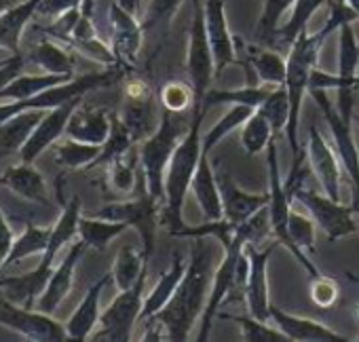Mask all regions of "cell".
Segmentation results:
<instances>
[{
    "label": "cell",
    "instance_id": "6da1fadb",
    "mask_svg": "<svg viewBox=\"0 0 359 342\" xmlns=\"http://www.w3.org/2000/svg\"><path fill=\"white\" fill-rule=\"evenodd\" d=\"M208 239L212 237H197L191 262L187 273L180 281L177 289L173 292L171 300L165 304L161 313H156L148 321H156L165 329V338L171 342L189 340L195 323L203 317L212 279H214V249L210 247Z\"/></svg>",
    "mask_w": 359,
    "mask_h": 342
},
{
    "label": "cell",
    "instance_id": "7a4b0ae2",
    "mask_svg": "<svg viewBox=\"0 0 359 342\" xmlns=\"http://www.w3.org/2000/svg\"><path fill=\"white\" fill-rule=\"evenodd\" d=\"M203 108H193L191 112V125L184 137L180 139L165 174V201H163V212L161 220L167 226V233L173 237L175 231L184 226L182 220V207L189 195V189L193 184L195 171L199 165V158L203 154V133L201 125L205 118Z\"/></svg>",
    "mask_w": 359,
    "mask_h": 342
},
{
    "label": "cell",
    "instance_id": "3957f363",
    "mask_svg": "<svg viewBox=\"0 0 359 342\" xmlns=\"http://www.w3.org/2000/svg\"><path fill=\"white\" fill-rule=\"evenodd\" d=\"M191 121L187 123L182 114H175L169 110L161 112L158 127L150 137H146L140 144V167H142V176H144V186L146 191L165 201V174H167V165L180 144V139L184 137L189 131Z\"/></svg>",
    "mask_w": 359,
    "mask_h": 342
},
{
    "label": "cell",
    "instance_id": "277c9868",
    "mask_svg": "<svg viewBox=\"0 0 359 342\" xmlns=\"http://www.w3.org/2000/svg\"><path fill=\"white\" fill-rule=\"evenodd\" d=\"M325 39H321L319 32L309 34L302 32L287 51V76H285V89L290 95V123L285 127V135L292 148L294 158L302 152L300 139H298V125H300V108L302 100L311 85V72L317 68V57L323 47Z\"/></svg>",
    "mask_w": 359,
    "mask_h": 342
},
{
    "label": "cell",
    "instance_id": "5b68a950",
    "mask_svg": "<svg viewBox=\"0 0 359 342\" xmlns=\"http://www.w3.org/2000/svg\"><path fill=\"white\" fill-rule=\"evenodd\" d=\"M266 169H269V222L271 233L279 245H283L298 262L300 266L311 275L317 277L321 271L311 262L306 252H302L290 237V214H292V197L285 191V180L281 178L279 169V152H277V137H273L266 146Z\"/></svg>",
    "mask_w": 359,
    "mask_h": 342
},
{
    "label": "cell",
    "instance_id": "8992f818",
    "mask_svg": "<svg viewBox=\"0 0 359 342\" xmlns=\"http://www.w3.org/2000/svg\"><path fill=\"white\" fill-rule=\"evenodd\" d=\"M121 70L118 66H112L104 72H93V74H85V76H79V78H72L68 83H62V85H55L47 91H41L39 95H32V97H26V100H15L13 104H0V123H5L22 112H28V110H51V108H57L74 97H83L87 91L95 89V87H102V85H108L114 81V76H118Z\"/></svg>",
    "mask_w": 359,
    "mask_h": 342
},
{
    "label": "cell",
    "instance_id": "52a82bcc",
    "mask_svg": "<svg viewBox=\"0 0 359 342\" xmlns=\"http://www.w3.org/2000/svg\"><path fill=\"white\" fill-rule=\"evenodd\" d=\"M248 239L243 233H235V239L231 241V245L224 247V258L218 264V268L214 271V279H212V287H210V296H208V304L201 317V329L197 340L205 342L210 338V329L214 325V319L218 317L220 308L224 302H233V300H241L239 296V287H237V266L239 260L245 252Z\"/></svg>",
    "mask_w": 359,
    "mask_h": 342
},
{
    "label": "cell",
    "instance_id": "ba28073f",
    "mask_svg": "<svg viewBox=\"0 0 359 342\" xmlns=\"http://www.w3.org/2000/svg\"><path fill=\"white\" fill-rule=\"evenodd\" d=\"M193 24L189 32V51H187V72L195 89V108H201L205 93L212 89L216 78V62L205 28V7L201 0H193Z\"/></svg>",
    "mask_w": 359,
    "mask_h": 342
},
{
    "label": "cell",
    "instance_id": "9c48e42d",
    "mask_svg": "<svg viewBox=\"0 0 359 342\" xmlns=\"http://www.w3.org/2000/svg\"><path fill=\"white\" fill-rule=\"evenodd\" d=\"M319 110L323 112V118L330 127L332 139H334V150L346 171L348 182H351V193H353V210L359 214V148L353 139V123H346L338 108L330 102L325 89H311L309 91Z\"/></svg>",
    "mask_w": 359,
    "mask_h": 342
},
{
    "label": "cell",
    "instance_id": "30bf717a",
    "mask_svg": "<svg viewBox=\"0 0 359 342\" xmlns=\"http://www.w3.org/2000/svg\"><path fill=\"white\" fill-rule=\"evenodd\" d=\"M161 212H163V201L152 197L148 191H144L142 197L133 201H125V203H110L102 207L95 216L133 226L142 237V249L150 262L154 254V243H156V228L158 224H163Z\"/></svg>",
    "mask_w": 359,
    "mask_h": 342
},
{
    "label": "cell",
    "instance_id": "8fae6325",
    "mask_svg": "<svg viewBox=\"0 0 359 342\" xmlns=\"http://www.w3.org/2000/svg\"><path fill=\"white\" fill-rule=\"evenodd\" d=\"M294 199L302 203V207L311 214V218L323 231L327 241H338L357 233V212L353 210V205L346 207L338 199H332L325 193H317L304 186L294 193Z\"/></svg>",
    "mask_w": 359,
    "mask_h": 342
},
{
    "label": "cell",
    "instance_id": "7c38bea8",
    "mask_svg": "<svg viewBox=\"0 0 359 342\" xmlns=\"http://www.w3.org/2000/svg\"><path fill=\"white\" fill-rule=\"evenodd\" d=\"M144 281L142 277L133 287L118 292V296L110 302V306L100 315V329L91 334L93 340L108 342H127L131 340V331L142 317L144 308Z\"/></svg>",
    "mask_w": 359,
    "mask_h": 342
},
{
    "label": "cell",
    "instance_id": "4fadbf2b",
    "mask_svg": "<svg viewBox=\"0 0 359 342\" xmlns=\"http://www.w3.org/2000/svg\"><path fill=\"white\" fill-rule=\"evenodd\" d=\"M357 70H359V41L353 30V24H346L340 28V41H338V72H323L313 70L311 72V89H359L357 87Z\"/></svg>",
    "mask_w": 359,
    "mask_h": 342
},
{
    "label": "cell",
    "instance_id": "5bb4252c",
    "mask_svg": "<svg viewBox=\"0 0 359 342\" xmlns=\"http://www.w3.org/2000/svg\"><path fill=\"white\" fill-rule=\"evenodd\" d=\"M279 243L273 245H254L248 243V260H250V273L245 283V304L252 317L260 321H271V298H269V260Z\"/></svg>",
    "mask_w": 359,
    "mask_h": 342
},
{
    "label": "cell",
    "instance_id": "9a60e30c",
    "mask_svg": "<svg viewBox=\"0 0 359 342\" xmlns=\"http://www.w3.org/2000/svg\"><path fill=\"white\" fill-rule=\"evenodd\" d=\"M0 323L28 336L30 340L57 342L70 338L68 329L55 319H51L47 313H34L32 308H24L13 302H0Z\"/></svg>",
    "mask_w": 359,
    "mask_h": 342
},
{
    "label": "cell",
    "instance_id": "2e32d148",
    "mask_svg": "<svg viewBox=\"0 0 359 342\" xmlns=\"http://www.w3.org/2000/svg\"><path fill=\"white\" fill-rule=\"evenodd\" d=\"M154 93L144 81H131L125 87V100L121 108V121L133 135L135 144H142L154 133Z\"/></svg>",
    "mask_w": 359,
    "mask_h": 342
},
{
    "label": "cell",
    "instance_id": "e0dca14e",
    "mask_svg": "<svg viewBox=\"0 0 359 342\" xmlns=\"http://www.w3.org/2000/svg\"><path fill=\"white\" fill-rule=\"evenodd\" d=\"M205 28L208 39L212 45L214 62H216V76H220L229 66L237 64V43L239 39L233 36L226 20V5L224 0H205Z\"/></svg>",
    "mask_w": 359,
    "mask_h": 342
},
{
    "label": "cell",
    "instance_id": "ac0fdd59",
    "mask_svg": "<svg viewBox=\"0 0 359 342\" xmlns=\"http://www.w3.org/2000/svg\"><path fill=\"white\" fill-rule=\"evenodd\" d=\"M306 156H309L311 171L317 176L323 193L330 195L332 199L340 201V182H342L340 167H342V163H340L334 146L327 144V139L323 137V133L315 125L309 129Z\"/></svg>",
    "mask_w": 359,
    "mask_h": 342
},
{
    "label": "cell",
    "instance_id": "d6986e66",
    "mask_svg": "<svg viewBox=\"0 0 359 342\" xmlns=\"http://www.w3.org/2000/svg\"><path fill=\"white\" fill-rule=\"evenodd\" d=\"M81 100L83 97H74L57 108H51L43 121L39 123V127L32 131V135L28 137V142L24 144V148L20 150L22 154V163H34V158L47 150L53 142H57L62 135H66V127H68V121L72 116V112L81 106Z\"/></svg>",
    "mask_w": 359,
    "mask_h": 342
},
{
    "label": "cell",
    "instance_id": "ffe728a7",
    "mask_svg": "<svg viewBox=\"0 0 359 342\" xmlns=\"http://www.w3.org/2000/svg\"><path fill=\"white\" fill-rule=\"evenodd\" d=\"M110 26H112V49L118 57V64L131 66L140 53L144 24L135 20V13L123 9L118 3L110 5Z\"/></svg>",
    "mask_w": 359,
    "mask_h": 342
},
{
    "label": "cell",
    "instance_id": "44dd1931",
    "mask_svg": "<svg viewBox=\"0 0 359 342\" xmlns=\"http://www.w3.org/2000/svg\"><path fill=\"white\" fill-rule=\"evenodd\" d=\"M271 321L290 338V342H348L351 338L306 317H298L271 304Z\"/></svg>",
    "mask_w": 359,
    "mask_h": 342
},
{
    "label": "cell",
    "instance_id": "7402d4cb",
    "mask_svg": "<svg viewBox=\"0 0 359 342\" xmlns=\"http://www.w3.org/2000/svg\"><path fill=\"white\" fill-rule=\"evenodd\" d=\"M218 186H220V195H222V212H224V220L231 222L233 226L243 224L245 220H250L256 212H260L262 207L269 205V191L254 195V193H245L243 189H239L233 178L229 174H222L218 178Z\"/></svg>",
    "mask_w": 359,
    "mask_h": 342
},
{
    "label": "cell",
    "instance_id": "603a6c76",
    "mask_svg": "<svg viewBox=\"0 0 359 342\" xmlns=\"http://www.w3.org/2000/svg\"><path fill=\"white\" fill-rule=\"evenodd\" d=\"M87 243L81 239L76 243H72V247L68 249L66 258L62 260V264L53 271L43 296L36 300V310L41 313H47V315H53L55 308L62 304V300L68 296L70 287H72V277H74V271H76V264L85 252Z\"/></svg>",
    "mask_w": 359,
    "mask_h": 342
},
{
    "label": "cell",
    "instance_id": "cb8c5ba5",
    "mask_svg": "<svg viewBox=\"0 0 359 342\" xmlns=\"http://www.w3.org/2000/svg\"><path fill=\"white\" fill-rule=\"evenodd\" d=\"M112 129V116L106 114V110L100 108H76L68 121L66 127V137L85 142V144H95L104 146Z\"/></svg>",
    "mask_w": 359,
    "mask_h": 342
},
{
    "label": "cell",
    "instance_id": "d4e9b609",
    "mask_svg": "<svg viewBox=\"0 0 359 342\" xmlns=\"http://www.w3.org/2000/svg\"><path fill=\"white\" fill-rule=\"evenodd\" d=\"M193 197L197 199L205 220H220L224 216L222 212V195H220V186H218V178L214 174V167L210 160V154H201L195 178L191 184Z\"/></svg>",
    "mask_w": 359,
    "mask_h": 342
},
{
    "label": "cell",
    "instance_id": "484cf974",
    "mask_svg": "<svg viewBox=\"0 0 359 342\" xmlns=\"http://www.w3.org/2000/svg\"><path fill=\"white\" fill-rule=\"evenodd\" d=\"M110 279H112V273H106L104 277H100L89 287L83 302L72 313V317L68 319L66 329H68L70 340H87V338H91L95 325L100 323V315H102L100 313V298H102V292H104V287H106V283Z\"/></svg>",
    "mask_w": 359,
    "mask_h": 342
},
{
    "label": "cell",
    "instance_id": "4316f807",
    "mask_svg": "<svg viewBox=\"0 0 359 342\" xmlns=\"http://www.w3.org/2000/svg\"><path fill=\"white\" fill-rule=\"evenodd\" d=\"M187 260L182 254H173L169 268L158 277L156 285L152 287V292L144 298V308H142V317L140 321H148L152 319L156 313H161L165 308V304L171 300L173 292L177 289L180 281H182L184 273H187Z\"/></svg>",
    "mask_w": 359,
    "mask_h": 342
},
{
    "label": "cell",
    "instance_id": "83f0119b",
    "mask_svg": "<svg viewBox=\"0 0 359 342\" xmlns=\"http://www.w3.org/2000/svg\"><path fill=\"white\" fill-rule=\"evenodd\" d=\"M0 186H5L20 195L26 201L32 203H49L47 201V186L45 178L32 167V163H22L18 167L7 169L3 176H0Z\"/></svg>",
    "mask_w": 359,
    "mask_h": 342
},
{
    "label": "cell",
    "instance_id": "f1b7e54d",
    "mask_svg": "<svg viewBox=\"0 0 359 342\" xmlns=\"http://www.w3.org/2000/svg\"><path fill=\"white\" fill-rule=\"evenodd\" d=\"M248 62L258 78V85L266 87H279L285 85L287 76V57L281 53L260 47V45H245Z\"/></svg>",
    "mask_w": 359,
    "mask_h": 342
},
{
    "label": "cell",
    "instance_id": "f546056e",
    "mask_svg": "<svg viewBox=\"0 0 359 342\" xmlns=\"http://www.w3.org/2000/svg\"><path fill=\"white\" fill-rule=\"evenodd\" d=\"M41 0H22L11 9L0 13V49H7L11 53L20 51V41L26 24L36 15Z\"/></svg>",
    "mask_w": 359,
    "mask_h": 342
},
{
    "label": "cell",
    "instance_id": "4dcf8cb0",
    "mask_svg": "<svg viewBox=\"0 0 359 342\" xmlns=\"http://www.w3.org/2000/svg\"><path fill=\"white\" fill-rule=\"evenodd\" d=\"M110 273L118 292L133 287L142 277L148 275V258L144 249H137L133 245H123L114 258Z\"/></svg>",
    "mask_w": 359,
    "mask_h": 342
},
{
    "label": "cell",
    "instance_id": "1f68e13d",
    "mask_svg": "<svg viewBox=\"0 0 359 342\" xmlns=\"http://www.w3.org/2000/svg\"><path fill=\"white\" fill-rule=\"evenodd\" d=\"M43 116H45V110H28L5 123H0V150H5V152L22 150L28 137L32 135V131L43 121Z\"/></svg>",
    "mask_w": 359,
    "mask_h": 342
},
{
    "label": "cell",
    "instance_id": "d6a6232c",
    "mask_svg": "<svg viewBox=\"0 0 359 342\" xmlns=\"http://www.w3.org/2000/svg\"><path fill=\"white\" fill-rule=\"evenodd\" d=\"M79 220H81V203H79V199H72L66 205L64 214L60 216V220L55 222V226L51 228V239H49V245L45 249V256H43L41 264L53 266V260H55L57 252L79 235Z\"/></svg>",
    "mask_w": 359,
    "mask_h": 342
},
{
    "label": "cell",
    "instance_id": "836d02e7",
    "mask_svg": "<svg viewBox=\"0 0 359 342\" xmlns=\"http://www.w3.org/2000/svg\"><path fill=\"white\" fill-rule=\"evenodd\" d=\"M28 60L43 68L49 74H66V76H74V60L68 53L66 47H60V43H53L49 39L36 43L30 53Z\"/></svg>",
    "mask_w": 359,
    "mask_h": 342
},
{
    "label": "cell",
    "instance_id": "e575fe53",
    "mask_svg": "<svg viewBox=\"0 0 359 342\" xmlns=\"http://www.w3.org/2000/svg\"><path fill=\"white\" fill-rule=\"evenodd\" d=\"M129 228V224L125 222H116V220H108V218H87L81 216L79 220V235L81 239L87 243V247H93L97 252H104L108 247V243L112 239H116L118 235H123Z\"/></svg>",
    "mask_w": 359,
    "mask_h": 342
},
{
    "label": "cell",
    "instance_id": "d590c367",
    "mask_svg": "<svg viewBox=\"0 0 359 342\" xmlns=\"http://www.w3.org/2000/svg\"><path fill=\"white\" fill-rule=\"evenodd\" d=\"M321 7H327V0H294L292 15L283 26H279L275 34V43L290 47L302 32H306L309 22Z\"/></svg>",
    "mask_w": 359,
    "mask_h": 342
},
{
    "label": "cell",
    "instance_id": "8d00e7d4",
    "mask_svg": "<svg viewBox=\"0 0 359 342\" xmlns=\"http://www.w3.org/2000/svg\"><path fill=\"white\" fill-rule=\"evenodd\" d=\"M271 89L273 87H266V85H248L241 89H210L203 97L201 108L205 112H210L218 104H231V106L233 104H245V106L258 108L266 100Z\"/></svg>",
    "mask_w": 359,
    "mask_h": 342
},
{
    "label": "cell",
    "instance_id": "74e56055",
    "mask_svg": "<svg viewBox=\"0 0 359 342\" xmlns=\"http://www.w3.org/2000/svg\"><path fill=\"white\" fill-rule=\"evenodd\" d=\"M74 76H66V74H32V76H18L13 78L9 85H5L0 89V100H26L32 95H39L41 91H47L55 85L68 83Z\"/></svg>",
    "mask_w": 359,
    "mask_h": 342
},
{
    "label": "cell",
    "instance_id": "f35d334b",
    "mask_svg": "<svg viewBox=\"0 0 359 342\" xmlns=\"http://www.w3.org/2000/svg\"><path fill=\"white\" fill-rule=\"evenodd\" d=\"M254 110H256V108L245 106V104H233V106L229 108V112H226L212 129L205 131V135H203V152H205V154H212V150H214L226 135H231L235 129L243 127V123L254 114Z\"/></svg>",
    "mask_w": 359,
    "mask_h": 342
},
{
    "label": "cell",
    "instance_id": "ab89813d",
    "mask_svg": "<svg viewBox=\"0 0 359 342\" xmlns=\"http://www.w3.org/2000/svg\"><path fill=\"white\" fill-rule=\"evenodd\" d=\"M220 319L233 321L241 327V336L245 342H290V338L279 329V327H271L269 321H260L256 317H248V315H226V313H218Z\"/></svg>",
    "mask_w": 359,
    "mask_h": 342
},
{
    "label": "cell",
    "instance_id": "60d3db41",
    "mask_svg": "<svg viewBox=\"0 0 359 342\" xmlns=\"http://www.w3.org/2000/svg\"><path fill=\"white\" fill-rule=\"evenodd\" d=\"M273 137H277V135H275L271 123L264 118L262 112L254 110V114L241 127V144H243V150L250 156L260 154V152L266 150V146H269V142Z\"/></svg>",
    "mask_w": 359,
    "mask_h": 342
},
{
    "label": "cell",
    "instance_id": "b9f144b4",
    "mask_svg": "<svg viewBox=\"0 0 359 342\" xmlns=\"http://www.w3.org/2000/svg\"><path fill=\"white\" fill-rule=\"evenodd\" d=\"M140 163V154L131 148L127 154L118 156L116 160H112L108 165V178H110V186L114 189V193L118 195H129L133 193L135 184H137V165Z\"/></svg>",
    "mask_w": 359,
    "mask_h": 342
},
{
    "label": "cell",
    "instance_id": "7bdbcfd3",
    "mask_svg": "<svg viewBox=\"0 0 359 342\" xmlns=\"http://www.w3.org/2000/svg\"><path fill=\"white\" fill-rule=\"evenodd\" d=\"M133 144H135V139H133V135L129 133V129L125 127V123L121 121V116H118V114H112V129H110V135H108V139L104 142L100 156H97L91 165H93V167H95V165H110V163L116 160L118 156L127 154V152L133 148Z\"/></svg>",
    "mask_w": 359,
    "mask_h": 342
},
{
    "label": "cell",
    "instance_id": "ee69618b",
    "mask_svg": "<svg viewBox=\"0 0 359 342\" xmlns=\"http://www.w3.org/2000/svg\"><path fill=\"white\" fill-rule=\"evenodd\" d=\"M256 110L264 114V118L271 123L275 135L285 131V127L290 123V95H287L285 85L273 87L271 93L266 95V100Z\"/></svg>",
    "mask_w": 359,
    "mask_h": 342
},
{
    "label": "cell",
    "instance_id": "f6af8a7d",
    "mask_svg": "<svg viewBox=\"0 0 359 342\" xmlns=\"http://www.w3.org/2000/svg\"><path fill=\"white\" fill-rule=\"evenodd\" d=\"M102 152V146L95 144H85V142H76V139H66L60 142L55 146V158L60 165L70 167V169H81V167H89Z\"/></svg>",
    "mask_w": 359,
    "mask_h": 342
},
{
    "label": "cell",
    "instance_id": "bcb514c9",
    "mask_svg": "<svg viewBox=\"0 0 359 342\" xmlns=\"http://www.w3.org/2000/svg\"><path fill=\"white\" fill-rule=\"evenodd\" d=\"M49 239H51V228H41V226H28L15 241H13V247L7 256V262L5 266L9 264H15L32 254H39V252H45L47 245H49Z\"/></svg>",
    "mask_w": 359,
    "mask_h": 342
},
{
    "label": "cell",
    "instance_id": "7dc6e473",
    "mask_svg": "<svg viewBox=\"0 0 359 342\" xmlns=\"http://www.w3.org/2000/svg\"><path fill=\"white\" fill-rule=\"evenodd\" d=\"M294 5V0H264L262 5V13L256 26V41L271 45L275 43V34L279 30L281 18L283 13Z\"/></svg>",
    "mask_w": 359,
    "mask_h": 342
},
{
    "label": "cell",
    "instance_id": "c3c4849f",
    "mask_svg": "<svg viewBox=\"0 0 359 342\" xmlns=\"http://www.w3.org/2000/svg\"><path fill=\"white\" fill-rule=\"evenodd\" d=\"M235 233H237V226H233L231 222H226L224 218H220V220H208L205 224H199V226H187L184 224L182 228L173 233V237H180V239L212 237V239L220 241L226 247L235 239Z\"/></svg>",
    "mask_w": 359,
    "mask_h": 342
},
{
    "label": "cell",
    "instance_id": "681fc988",
    "mask_svg": "<svg viewBox=\"0 0 359 342\" xmlns=\"http://www.w3.org/2000/svg\"><path fill=\"white\" fill-rule=\"evenodd\" d=\"M161 104L163 110L184 114L193 112L195 108V89L193 85H187L182 81H171L161 89Z\"/></svg>",
    "mask_w": 359,
    "mask_h": 342
},
{
    "label": "cell",
    "instance_id": "f907efd6",
    "mask_svg": "<svg viewBox=\"0 0 359 342\" xmlns=\"http://www.w3.org/2000/svg\"><path fill=\"white\" fill-rule=\"evenodd\" d=\"M290 237L292 241L309 254H315L317 245V222L311 216H304L296 210L290 214Z\"/></svg>",
    "mask_w": 359,
    "mask_h": 342
},
{
    "label": "cell",
    "instance_id": "816d5d0a",
    "mask_svg": "<svg viewBox=\"0 0 359 342\" xmlns=\"http://www.w3.org/2000/svg\"><path fill=\"white\" fill-rule=\"evenodd\" d=\"M64 45H70L81 55H85V57H89V60H93L97 64H104L106 68L121 66L114 49L110 45H106L100 36H93V39H87V41H70V43H64Z\"/></svg>",
    "mask_w": 359,
    "mask_h": 342
},
{
    "label": "cell",
    "instance_id": "f5cc1de1",
    "mask_svg": "<svg viewBox=\"0 0 359 342\" xmlns=\"http://www.w3.org/2000/svg\"><path fill=\"white\" fill-rule=\"evenodd\" d=\"M340 287L336 283V279L325 277V275H317L313 277L311 283V298L319 308H330L336 300H338Z\"/></svg>",
    "mask_w": 359,
    "mask_h": 342
},
{
    "label": "cell",
    "instance_id": "db71d44e",
    "mask_svg": "<svg viewBox=\"0 0 359 342\" xmlns=\"http://www.w3.org/2000/svg\"><path fill=\"white\" fill-rule=\"evenodd\" d=\"M182 5V0H152L150 7H148V13L144 18V30L148 28H154L158 24H167L171 22V18L175 15V11Z\"/></svg>",
    "mask_w": 359,
    "mask_h": 342
},
{
    "label": "cell",
    "instance_id": "11a10c76",
    "mask_svg": "<svg viewBox=\"0 0 359 342\" xmlns=\"http://www.w3.org/2000/svg\"><path fill=\"white\" fill-rule=\"evenodd\" d=\"M76 7H81V0H41L36 13L43 15V18L55 20L62 13L70 11V9H76Z\"/></svg>",
    "mask_w": 359,
    "mask_h": 342
},
{
    "label": "cell",
    "instance_id": "9f6ffc18",
    "mask_svg": "<svg viewBox=\"0 0 359 342\" xmlns=\"http://www.w3.org/2000/svg\"><path fill=\"white\" fill-rule=\"evenodd\" d=\"M13 241H15L13 239V231L7 224L3 212H0V268H3L5 262H7V256H9L11 247H13Z\"/></svg>",
    "mask_w": 359,
    "mask_h": 342
},
{
    "label": "cell",
    "instance_id": "6f0895ef",
    "mask_svg": "<svg viewBox=\"0 0 359 342\" xmlns=\"http://www.w3.org/2000/svg\"><path fill=\"white\" fill-rule=\"evenodd\" d=\"M24 60L20 57V55H13L11 57V62L7 64V66H3L0 68V89H3L5 85H9L13 78H18L20 74H22V70H24Z\"/></svg>",
    "mask_w": 359,
    "mask_h": 342
},
{
    "label": "cell",
    "instance_id": "680465c9",
    "mask_svg": "<svg viewBox=\"0 0 359 342\" xmlns=\"http://www.w3.org/2000/svg\"><path fill=\"white\" fill-rule=\"evenodd\" d=\"M116 3H118L123 9H127V11L135 13V11H137V3H140V0H116Z\"/></svg>",
    "mask_w": 359,
    "mask_h": 342
},
{
    "label": "cell",
    "instance_id": "91938a15",
    "mask_svg": "<svg viewBox=\"0 0 359 342\" xmlns=\"http://www.w3.org/2000/svg\"><path fill=\"white\" fill-rule=\"evenodd\" d=\"M13 5H18L15 0H0V13L7 11V9H11Z\"/></svg>",
    "mask_w": 359,
    "mask_h": 342
},
{
    "label": "cell",
    "instance_id": "94428289",
    "mask_svg": "<svg viewBox=\"0 0 359 342\" xmlns=\"http://www.w3.org/2000/svg\"><path fill=\"white\" fill-rule=\"evenodd\" d=\"M346 0H327V9H336V7H344Z\"/></svg>",
    "mask_w": 359,
    "mask_h": 342
},
{
    "label": "cell",
    "instance_id": "6125c7cd",
    "mask_svg": "<svg viewBox=\"0 0 359 342\" xmlns=\"http://www.w3.org/2000/svg\"><path fill=\"white\" fill-rule=\"evenodd\" d=\"M346 3L353 7V11L357 13V18H359V0H346Z\"/></svg>",
    "mask_w": 359,
    "mask_h": 342
},
{
    "label": "cell",
    "instance_id": "be15d7a7",
    "mask_svg": "<svg viewBox=\"0 0 359 342\" xmlns=\"http://www.w3.org/2000/svg\"><path fill=\"white\" fill-rule=\"evenodd\" d=\"M353 123H355V125L359 127V114H353Z\"/></svg>",
    "mask_w": 359,
    "mask_h": 342
},
{
    "label": "cell",
    "instance_id": "e7e4bbea",
    "mask_svg": "<svg viewBox=\"0 0 359 342\" xmlns=\"http://www.w3.org/2000/svg\"><path fill=\"white\" fill-rule=\"evenodd\" d=\"M355 313H357V317H359V304L355 306Z\"/></svg>",
    "mask_w": 359,
    "mask_h": 342
},
{
    "label": "cell",
    "instance_id": "03108f58",
    "mask_svg": "<svg viewBox=\"0 0 359 342\" xmlns=\"http://www.w3.org/2000/svg\"><path fill=\"white\" fill-rule=\"evenodd\" d=\"M357 87H359V74H357Z\"/></svg>",
    "mask_w": 359,
    "mask_h": 342
},
{
    "label": "cell",
    "instance_id": "003e7915",
    "mask_svg": "<svg viewBox=\"0 0 359 342\" xmlns=\"http://www.w3.org/2000/svg\"><path fill=\"white\" fill-rule=\"evenodd\" d=\"M15 3H22V0H15Z\"/></svg>",
    "mask_w": 359,
    "mask_h": 342
}]
</instances>
